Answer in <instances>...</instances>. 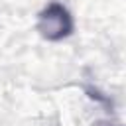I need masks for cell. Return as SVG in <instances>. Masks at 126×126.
I'll return each instance as SVG.
<instances>
[{
	"mask_svg": "<svg viewBox=\"0 0 126 126\" xmlns=\"http://www.w3.org/2000/svg\"><path fill=\"white\" fill-rule=\"evenodd\" d=\"M37 30L39 33L49 39V41H61L63 37H67L73 32V18L69 14V10L59 4V2H51L47 4L37 18Z\"/></svg>",
	"mask_w": 126,
	"mask_h": 126,
	"instance_id": "6da1fadb",
	"label": "cell"
}]
</instances>
